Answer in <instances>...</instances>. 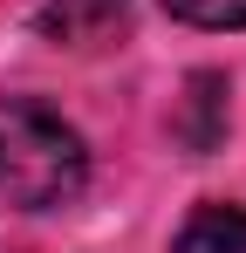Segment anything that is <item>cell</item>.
Instances as JSON below:
<instances>
[{"mask_svg":"<svg viewBox=\"0 0 246 253\" xmlns=\"http://www.w3.org/2000/svg\"><path fill=\"white\" fill-rule=\"evenodd\" d=\"M89 178V151H82L76 124H62L48 103L7 96L0 103V192L21 212H55L69 206Z\"/></svg>","mask_w":246,"mask_h":253,"instance_id":"cell-1","label":"cell"},{"mask_svg":"<svg viewBox=\"0 0 246 253\" xmlns=\"http://www.w3.org/2000/svg\"><path fill=\"white\" fill-rule=\"evenodd\" d=\"M178 253H246V206H199L178 233Z\"/></svg>","mask_w":246,"mask_h":253,"instance_id":"cell-2","label":"cell"},{"mask_svg":"<svg viewBox=\"0 0 246 253\" xmlns=\"http://www.w3.org/2000/svg\"><path fill=\"white\" fill-rule=\"evenodd\" d=\"M192 28H246V0H164Z\"/></svg>","mask_w":246,"mask_h":253,"instance_id":"cell-3","label":"cell"}]
</instances>
